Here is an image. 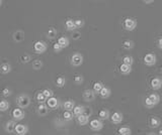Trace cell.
<instances>
[{"mask_svg":"<svg viewBox=\"0 0 162 135\" xmlns=\"http://www.w3.org/2000/svg\"><path fill=\"white\" fill-rule=\"evenodd\" d=\"M30 102H32L30 97L27 94L20 95V96H17V98H16V100H15L16 105H17L18 108H20V109L27 108L28 106L30 105Z\"/></svg>","mask_w":162,"mask_h":135,"instance_id":"obj_1","label":"cell"},{"mask_svg":"<svg viewBox=\"0 0 162 135\" xmlns=\"http://www.w3.org/2000/svg\"><path fill=\"white\" fill-rule=\"evenodd\" d=\"M131 71H132V68H131L130 66H127V65H125V64H122V65H121V67H120V72H121L123 75H128V74H130Z\"/></svg>","mask_w":162,"mask_h":135,"instance_id":"obj_26","label":"cell"},{"mask_svg":"<svg viewBox=\"0 0 162 135\" xmlns=\"http://www.w3.org/2000/svg\"><path fill=\"white\" fill-rule=\"evenodd\" d=\"M111 89H109L108 87H103L101 91L99 92V95H101V98H103V99L108 98V97L111 96Z\"/></svg>","mask_w":162,"mask_h":135,"instance_id":"obj_23","label":"cell"},{"mask_svg":"<svg viewBox=\"0 0 162 135\" xmlns=\"http://www.w3.org/2000/svg\"><path fill=\"white\" fill-rule=\"evenodd\" d=\"M28 131V127L23 124H16L14 132L16 135H25Z\"/></svg>","mask_w":162,"mask_h":135,"instance_id":"obj_11","label":"cell"},{"mask_svg":"<svg viewBox=\"0 0 162 135\" xmlns=\"http://www.w3.org/2000/svg\"><path fill=\"white\" fill-rule=\"evenodd\" d=\"M15 126H16L15 121L9 120V121H7V123L5 124V131L7 133H13L14 129H15Z\"/></svg>","mask_w":162,"mask_h":135,"instance_id":"obj_15","label":"cell"},{"mask_svg":"<svg viewBox=\"0 0 162 135\" xmlns=\"http://www.w3.org/2000/svg\"><path fill=\"white\" fill-rule=\"evenodd\" d=\"M65 83H66V79L63 77V76H59V77L56 79V85H57V87H59V88H63V87L65 86Z\"/></svg>","mask_w":162,"mask_h":135,"instance_id":"obj_29","label":"cell"},{"mask_svg":"<svg viewBox=\"0 0 162 135\" xmlns=\"http://www.w3.org/2000/svg\"><path fill=\"white\" fill-rule=\"evenodd\" d=\"M63 117L65 120H67V121H70V120L73 119V117H74V115H73L72 112H69V111H65V112L63 113Z\"/></svg>","mask_w":162,"mask_h":135,"instance_id":"obj_38","label":"cell"},{"mask_svg":"<svg viewBox=\"0 0 162 135\" xmlns=\"http://www.w3.org/2000/svg\"><path fill=\"white\" fill-rule=\"evenodd\" d=\"M70 63L74 67H79L83 63V56L80 53H74L71 56Z\"/></svg>","mask_w":162,"mask_h":135,"instance_id":"obj_3","label":"cell"},{"mask_svg":"<svg viewBox=\"0 0 162 135\" xmlns=\"http://www.w3.org/2000/svg\"><path fill=\"white\" fill-rule=\"evenodd\" d=\"M60 105V102H59V99L56 98V97H52V98H49L47 100V107L51 108V109H57Z\"/></svg>","mask_w":162,"mask_h":135,"instance_id":"obj_10","label":"cell"},{"mask_svg":"<svg viewBox=\"0 0 162 135\" xmlns=\"http://www.w3.org/2000/svg\"><path fill=\"white\" fill-rule=\"evenodd\" d=\"M25 112H23L22 109H20V108L13 109L12 117L15 121H20V120H22L23 118H25Z\"/></svg>","mask_w":162,"mask_h":135,"instance_id":"obj_9","label":"cell"},{"mask_svg":"<svg viewBox=\"0 0 162 135\" xmlns=\"http://www.w3.org/2000/svg\"><path fill=\"white\" fill-rule=\"evenodd\" d=\"M84 109L85 107L84 106H82V105H77V106H75L74 109H73V115L76 116V117H78V116H80V115H82L83 113H84Z\"/></svg>","mask_w":162,"mask_h":135,"instance_id":"obj_19","label":"cell"},{"mask_svg":"<svg viewBox=\"0 0 162 135\" xmlns=\"http://www.w3.org/2000/svg\"><path fill=\"white\" fill-rule=\"evenodd\" d=\"M162 87V80L160 78H154L151 81V88L153 90H159Z\"/></svg>","mask_w":162,"mask_h":135,"instance_id":"obj_16","label":"cell"},{"mask_svg":"<svg viewBox=\"0 0 162 135\" xmlns=\"http://www.w3.org/2000/svg\"><path fill=\"white\" fill-rule=\"evenodd\" d=\"M54 51H56V53H59L60 51H62V47L60 46V44H54Z\"/></svg>","mask_w":162,"mask_h":135,"instance_id":"obj_43","label":"cell"},{"mask_svg":"<svg viewBox=\"0 0 162 135\" xmlns=\"http://www.w3.org/2000/svg\"><path fill=\"white\" fill-rule=\"evenodd\" d=\"M123 47L125 49L130 51V49H132L133 47H134V41H130V39H127V41H125L123 42Z\"/></svg>","mask_w":162,"mask_h":135,"instance_id":"obj_33","label":"cell"},{"mask_svg":"<svg viewBox=\"0 0 162 135\" xmlns=\"http://www.w3.org/2000/svg\"><path fill=\"white\" fill-rule=\"evenodd\" d=\"M83 114L89 117V116L91 115V110H90V108H85L84 109V113H83Z\"/></svg>","mask_w":162,"mask_h":135,"instance_id":"obj_44","label":"cell"},{"mask_svg":"<svg viewBox=\"0 0 162 135\" xmlns=\"http://www.w3.org/2000/svg\"><path fill=\"white\" fill-rule=\"evenodd\" d=\"M158 44V47H159V49H162V37H161V39H158V44Z\"/></svg>","mask_w":162,"mask_h":135,"instance_id":"obj_45","label":"cell"},{"mask_svg":"<svg viewBox=\"0 0 162 135\" xmlns=\"http://www.w3.org/2000/svg\"><path fill=\"white\" fill-rule=\"evenodd\" d=\"M73 81H74L75 85H81L83 83V81H84V79H83V77L81 75H76Z\"/></svg>","mask_w":162,"mask_h":135,"instance_id":"obj_39","label":"cell"},{"mask_svg":"<svg viewBox=\"0 0 162 135\" xmlns=\"http://www.w3.org/2000/svg\"><path fill=\"white\" fill-rule=\"evenodd\" d=\"M0 117H1V115H0Z\"/></svg>","mask_w":162,"mask_h":135,"instance_id":"obj_52","label":"cell"},{"mask_svg":"<svg viewBox=\"0 0 162 135\" xmlns=\"http://www.w3.org/2000/svg\"><path fill=\"white\" fill-rule=\"evenodd\" d=\"M37 101H38V103H40V104H45L47 101V98L43 95L42 92H41V93L37 95Z\"/></svg>","mask_w":162,"mask_h":135,"instance_id":"obj_36","label":"cell"},{"mask_svg":"<svg viewBox=\"0 0 162 135\" xmlns=\"http://www.w3.org/2000/svg\"><path fill=\"white\" fill-rule=\"evenodd\" d=\"M133 63H134V59H133V56H124L123 64H125V65H127V66H130V67H132Z\"/></svg>","mask_w":162,"mask_h":135,"instance_id":"obj_32","label":"cell"},{"mask_svg":"<svg viewBox=\"0 0 162 135\" xmlns=\"http://www.w3.org/2000/svg\"><path fill=\"white\" fill-rule=\"evenodd\" d=\"M80 36H81V34H80V32H78V31L73 32V34H72V39H75V41H76V39H79Z\"/></svg>","mask_w":162,"mask_h":135,"instance_id":"obj_42","label":"cell"},{"mask_svg":"<svg viewBox=\"0 0 162 135\" xmlns=\"http://www.w3.org/2000/svg\"><path fill=\"white\" fill-rule=\"evenodd\" d=\"M98 116L101 118V120H108L111 116H109V111L106 110V109H102V110L99 111Z\"/></svg>","mask_w":162,"mask_h":135,"instance_id":"obj_25","label":"cell"},{"mask_svg":"<svg viewBox=\"0 0 162 135\" xmlns=\"http://www.w3.org/2000/svg\"><path fill=\"white\" fill-rule=\"evenodd\" d=\"M148 135H157L156 133H152V132H151V133H148Z\"/></svg>","mask_w":162,"mask_h":135,"instance_id":"obj_48","label":"cell"},{"mask_svg":"<svg viewBox=\"0 0 162 135\" xmlns=\"http://www.w3.org/2000/svg\"><path fill=\"white\" fill-rule=\"evenodd\" d=\"M118 132H119V135H131L132 134V130L127 126L121 127Z\"/></svg>","mask_w":162,"mask_h":135,"instance_id":"obj_27","label":"cell"},{"mask_svg":"<svg viewBox=\"0 0 162 135\" xmlns=\"http://www.w3.org/2000/svg\"><path fill=\"white\" fill-rule=\"evenodd\" d=\"M75 106H76L75 102L73 100H67L63 103V108L65 109V111H69V112L73 111V109H74Z\"/></svg>","mask_w":162,"mask_h":135,"instance_id":"obj_17","label":"cell"},{"mask_svg":"<svg viewBox=\"0 0 162 135\" xmlns=\"http://www.w3.org/2000/svg\"><path fill=\"white\" fill-rule=\"evenodd\" d=\"M57 35V30L55 29L54 27H50L49 29L47 30V36L48 39H55Z\"/></svg>","mask_w":162,"mask_h":135,"instance_id":"obj_30","label":"cell"},{"mask_svg":"<svg viewBox=\"0 0 162 135\" xmlns=\"http://www.w3.org/2000/svg\"><path fill=\"white\" fill-rule=\"evenodd\" d=\"M11 94H12V91H11V89L9 88H4L3 90H2V96L3 97H9L11 96Z\"/></svg>","mask_w":162,"mask_h":135,"instance_id":"obj_41","label":"cell"},{"mask_svg":"<svg viewBox=\"0 0 162 135\" xmlns=\"http://www.w3.org/2000/svg\"><path fill=\"white\" fill-rule=\"evenodd\" d=\"M160 101V96L156 93H153L151 95H149L146 99H145V106L148 109H151L153 107H155L157 104Z\"/></svg>","mask_w":162,"mask_h":135,"instance_id":"obj_2","label":"cell"},{"mask_svg":"<svg viewBox=\"0 0 162 135\" xmlns=\"http://www.w3.org/2000/svg\"><path fill=\"white\" fill-rule=\"evenodd\" d=\"M20 60L22 64H27V63H30V60H32V56H30V54H22V56H20Z\"/></svg>","mask_w":162,"mask_h":135,"instance_id":"obj_35","label":"cell"},{"mask_svg":"<svg viewBox=\"0 0 162 135\" xmlns=\"http://www.w3.org/2000/svg\"><path fill=\"white\" fill-rule=\"evenodd\" d=\"M32 67L35 71H39L43 68V61L41 60H35L34 61H33Z\"/></svg>","mask_w":162,"mask_h":135,"instance_id":"obj_31","label":"cell"},{"mask_svg":"<svg viewBox=\"0 0 162 135\" xmlns=\"http://www.w3.org/2000/svg\"><path fill=\"white\" fill-rule=\"evenodd\" d=\"M136 26H137V21L134 18L128 17L124 20V27H125L126 30H129V31H132L134 30Z\"/></svg>","mask_w":162,"mask_h":135,"instance_id":"obj_4","label":"cell"},{"mask_svg":"<svg viewBox=\"0 0 162 135\" xmlns=\"http://www.w3.org/2000/svg\"><path fill=\"white\" fill-rule=\"evenodd\" d=\"M42 93H43V95H44V96L47 98V100H48L49 98H52V97H53V95H54L53 91H52L51 89H45L44 91L42 92Z\"/></svg>","mask_w":162,"mask_h":135,"instance_id":"obj_37","label":"cell"},{"mask_svg":"<svg viewBox=\"0 0 162 135\" xmlns=\"http://www.w3.org/2000/svg\"><path fill=\"white\" fill-rule=\"evenodd\" d=\"M153 0H150V1H144V3H152Z\"/></svg>","mask_w":162,"mask_h":135,"instance_id":"obj_46","label":"cell"},{"mask_svg":"<svg viewBox=\"0 0 162 135\" xmlns=\"http://www.w3.org/2000/svg\"><path fill=\"white\" fill-rule=\"evenodd\" d=\"M123 114L120 112H115L113 115L111 116V120L114 124H120V123L123 121Z\"/></svg>","mask_w":162,"mask_h":135,"instance_id":"obj_14","label":"cell"},{"mask_svg":"<svg viewBox=\"0 0 162 135\" xmlns=\"http://www.w3.org/2000/svg\"><path fill=\"white\" fill-rule=\"evenodd\" d=\"M9 106H10V104H9L8 101H6V100L0 101V111H2V112H5V111L8 110Z\"/></svg>","mask_w":162,"mask_h":135,"instance_id":"obj_28","label":"cell"},{"mask_svg":"<svg viewBox=\"0 0 162 135\" xmlns=\"http://www.w3.org/2000/svg\"><path fill=\"white\" fill-rule=\"evenodd\" d=\"M47 49H48L47 44L43 41H38L37 42H35V44H34V49L37 54H41L45 53V51H47Z\"/></svg>","mask_w":162,"mask_h":135,"instance_id":"obj_5","label":"cell"},{"mask_svg":"<svg viewBox=\"0 0 162 135\" xmlns=\"http://www.w3.org/2000/svg\"><path fill=\"white\" fill-rule=\"evenodd\" d=\"M94 135H98V134H94Z\"/></svg>","mask_w":162,"mask_h":135,"instance_id":"obj_51","label":"cell"},{"mask_svg":"<svg viewBox=\"0 0 162 135\" xmlns=\"http://www.w3.org/2000/svg\"><path fill=\"white\" fill-rule=\"evenodd\" d=\"M84 20L83 19H76V20H74V24H75V27L76 28H81V27H83L84 26Z\"/></svg>","mask_w":162,"mask_h":135,"instance_id":"obj_40","label":"cell"},{"mask_svg":"<svg viewBox=\"0 0 162 135\" xmlns=\"http://www.w3.org/2000/svg\"><path fill=\"white\" fill-rule=\"evenodd\" d=\"M82 98L85 102H91L95 99V93L93 90L87 89L82 93Z\"/></svg>","mask_w":162,"mask_h":135,"instance_id":"obj_6","label":"cell"},{"mask_svg":"<svg viewBox=\"0 0 162 135\" xmlns=\"http://www.w3.org/2000/svg\"><path fill=\"white\" fill-rule=\"evenodd\" d=\"M65 26H66V29H67L68 31H73V30L76 29L75 24H74V20L73 19H67L66 20Z\"/></svg>","mask_w":162,"mask_h":135,"instance_id":"obj_24","label":"cell"},{"mask_svg":"<svg viewBox=\"0 0 162 135\" xmlns=\"http://www.w3.org/2000/svg\"><path fill=\"white\" fill-rule=\"evenodd\" d=\"M144 64L149 67L154 66L156 64V56L154 54H147L144 56Z\"/></svg>","mask_w":162,"mask_h":135,"instance_id":"obj_8","label":"cell"},{"mask_svg":"<svg viewBox=\"0 0 162 135\" xmlns=\"http://www.w3.org/2000/svg\"><path fill=\"white\" fill-rule=\"evenodd\" d=\"M11 70H12L11 65L10 64H7V63L2 64L1 67H0V72H1V74H3V75H6V74H8V73H10Z\"/></svg>","mask_w":162,"mask_h":135,"instance_id":"obj_18","label":"cell"},{"mask_svg":"<svg viewBox=\"0 0 162 135\" xmlns=\"http://www.w3.org/2000/svg\"><path fill=\"white\" fill-rule=\"evenodd\" d=\"M88 121H89V117L86 115H84V114H82V115H80V116H78L77 117V122H78V124L81 125V126H84V125H86Z\"/></svg>","mask_w":162,"mask_h":135,"instance_id":"obj_20","label":"cell"},{"mask_svg":"<svg viewBox=\"0 0 162 135\" xmlns=\"http://www.w3.org/2000/svg\"><path fill=\"white\" fill-rule=\"evenodd\" d=\"M12 37L16 42L23 41V39H25V31L23 30H16L12 34Z\"/></svg>","mask_w":162,"mask_h":135,"instance_id":"obj_13","label":"cell"},{"mask_svg":"<svg viewBox=\"0 0 162 135\" xmlns=\"http://www.w3.org/2000/svg\"><path fill=\"white\" fill-rule=\"evenodd\" d=\"M1 3H2V1H1V0H0V5H1Z\"/></svg>","mask_w":162,"mask_h":135,"instance_id":"obj_49","label":"cell"},{"mask_svg":"<svg viewBox=\"0 0 162 135\" xmlns=\"http://www.w3.org/2000/svg\"><path fill=\"white\" fill-rule=\"evenodd\" d=\"M103 87L104 86H103V84H102L101 82L94 83V85H93V92H94V93H99V92L101 91Z\"/></svg>","mask_w":162,"mask_h":135,"instance_id":"obj_34","label":"cell"},{"mask_svg":"<svg viewBox=\"0 0 162 135\" xmlns=\"http://www.w3.org/2000/svg\"><path fill=\"white\" fill-rule=\"evenodd\" d=\"M89 127L90 129L93 130V131H99V130L103 128V124H102V122L99 119H93L90 121Z\"/></svg>","mask_w":162,"mask_h":135,"instance_id":"obj_7","label":"cell"},{"mask_svg":"<svg viewBox=\"0 0 162 135\" xmlns=\"http://www.w3.org/2000/svg\"><path fill=\"white\" fill-rule=\"evenodd\" d=\"M161 73H162V67H161Z\"/></svg>","mask_w":162,"mask_h":135,"instance_id":"obj_50","label":"cell"},{"mask_svg":"<svg viewBox=\"0 0 162 135\" xmlns=\"http://www.w3.org/2000/svg\"><path fill=\"white\" fill-rule=\"evenodd\" d=\"M48 112H49V110H48L46 104H40L39 107H38V114L40 116H45L48 114Z\"/></svg>","mask_w":162,"mask_h":135,"instance_id":"obj_21","label":"cell"},{"mask_svg":"<svg viewBox=\"0 0 162 135\" xmlns=\"http://www.w3.org/2000/svg\"><path fill=\"white\" fill-rule=\"evenodd\" d=\"M158 135H162V128L159 130V132H158Z\"/></svg>","mask_w":162,"mask_h":135,"instance_id":"obj_47","label":"cell"},{"mask_svg":"<svg viewBox=\"0 0 162 135\" xmlns=\"http://www.w3.org/2000/svg\"><path fill=\"white\" fill-rule=\"evenodd\" d=\"M57 44H60V46L62 49H65V47H67L69 46V39L66 36H61V37H59Z\"/></svg>","mask_w":162,"mask_h":135,"instance_id":"obj_22","label":"cell"},{"mask_svg":"<svg viewBox=\"0 0 162 135\" xmlns=\"http://www.w3.org/2000/svg\"><path fill=\"white\" fill-rule=\"evenodd\" d=\"M161 124V120L159 119L158 117H156V116H151L149 119V125L151 128H157V127H159Z\"/></svg>","mask_w":162,"mask_h":135,"instance_id":"obj_12","label":"cell"}]
</instances>
